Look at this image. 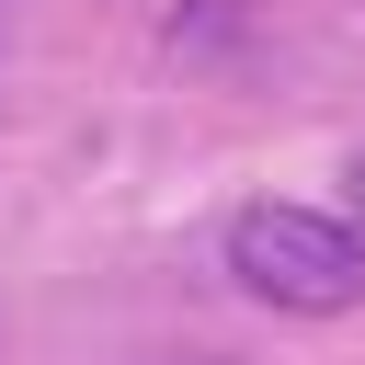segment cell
Returning a JSON list of instances; mask_svg holds the SVG:
<instances>
[{
	"instance_id": "6da1fadb",
	"label": "cell",
	"mask_w": 365,
	"mask_h": 365,
	"mask_svg": "<svg viewBox=\"0 0 365 365\" xmlns=\"http://www.w3.org/2000/svg\"><path fill=\"white\" fill-rule=\"evenodd\" d=\"M228 274L251 308L285 319H342L365 308V228L331 205H240L228 217Z\"/></svg>"
},
{
	"instance_id": "7a4b0ae2",
	"label": "cell",
	"mask_w": 365,
	"mask_h": 365,
	"mask_svg": "<svg viewBox=\"0 0 365 365\" xmlns=\"http://www.w3.org/2000/svg\"><path fill=\"white\" fill-rule=\"evenodd\" d=\"M342 217H354V228H365V148H354V160H342Z\"/></svg>"
}]
</instances>
